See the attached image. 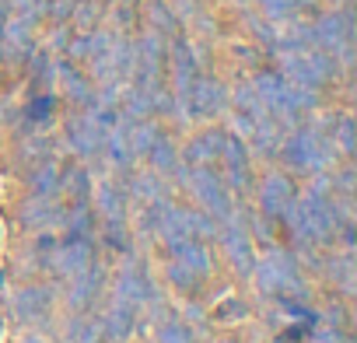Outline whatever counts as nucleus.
I'll return each instance as SVG.
<instances>
[{"label": "nucleus", "mask_w": 357, "mask_h": 343, "mask_svg": "<svg viewBox=\"0 0 357 343\" xmlns=\"http://www.w3.org/2000/svg\"><path fill=\"white\" fill-rule=\"evenodd\" d=\"M154 228H158V235L175 249L178 242H186V238H193V228H190V214L186 211H175V207H168V204H161L158 200V218H154Z\"/></svg>", "instance_id": "39448f33"}, {"label": "nucleus", "mask_w": 357, "mask_h": 343, "mask_svg": "<svg viewBox=\"0 0 357 343\" xmlns=\"http://www.w3.org/2000/svg\"><path fill=\"white\" fill-rule=\"evenodd\" d=\"M32 186H36V193L39 197H46V193H53L56 190V168L53 165H43L36 176H32Z\"/></svg>", "instance_id": "4be33fe9"}, {"label": "nucleus", "mask_w": 357, "mask_h": 343, "mask_svg": "<svg viewBox=\"0 0 357 343\" xmlns=\"http://www.w3.org/2000/svg\"><path fill=\"white\" fill-rule=\"evenodd\" d=\"M340 144H343V151H350V147H354V137H350V123H340Z\"/></svg>", "instance_id": "cd10ccee"}, {"label": "nucleus", "mask_w": 357, "mask_h": 343, "mask_svg": "<svg viewBox=\"0 0 357 343\" xmlns=\"http://www.w3.org/2000/svg\"><path fill=\"white\" fill-rule=\"evenodd\" d=\"M46 291L43 287H25L22 294H18V301H15V312H18V319H39L43 312H46Z\"/></svg>", "instance_id": "4468645a"}, {"label": "nucleus", "mask_w": 357, "mask_h": 343, "mask_svg": "<svg viewBox=\"0 0 357 343\" xmlns=\"http://www.w3.org/2000/svg\"><path fill=\"white\" fill-rule=\"evenodd\" d=\"M256 280H259V291H266V294L301 291L298 270H294V263H291L287 252H270V259H263V263L256 266Z\"/></svg>", "instance_id": "7ed1b4c3"}, {"label": "nucleus", "mask_w": 357, "mask_h": 343, "mask_svg": "<svg viewBox=\"0 0 357 343\" xmlns=\"http://www.w3.org/2000/svg\"><path fill=\"white\" fill-rule=\"evenodd\" d=\"M112 301H116V305H126V308H137V305L151 301V287H147V280H144L140 273L126 270V273H119V280H116Z\"/></svg>", "instance_id": "0eeeda50"}, {"label": "nucleus", "mask_w": 357, "mask_h": 343, "mask_svg": "<svg viewBox=\"0 0 357 343\" xmlns=\"http://www.w3.org/2000/svg\"><path fill=\"white\" fill-rule=\"evenodd\" d=\"M46 263H50L56 273L74 277V273H81V270H88V266H91V245H88L84 238H74V242H67V245L50 249Z\"/></svg>", "instance_id": "20e7f679"}, {"label": "nucleus", "mask_w": 357, "mask_h": 343, "mask_svg": "<svg viewBox=\"0 0 357 343\" xmlns=\"http://www.w3.org/2000/svg\"><path fill=\"white\" fill-rule=\"evenodd\" d=\"M263 211L270 214V218H280L284 211H287V204L294 200V190H291V183L284 179V176H270L266 183H263Z\"/></svg>", "instance_id": "6e6552de"}, {"label": "nucleus", "mask_w": 357, "mask_h": 343, "mask_svg": "<svg viewBox=\"0 0 357 343\" xmlns=\"http://www.w3.org/2000/svg\"><path fill=\"white\" fill-rule=\"evenodd\" d=\"M98 207L105 211V218H109V221H119V218H123V197H119L109 183H105V186H98Z\"/></svg>", "instance_id": "6ab92c4d"}, {"label": "nucleus", "mask_w": 357, "mask_h": 343, "mask_svg": "<svg viewBox=\"0 0 357 343\" xmlns=\"http://www.w3.org/2000/svg\"><path fill=\"white\" fill-rule=\"evenodd\" d=\"M98 336H102V322H88V319L70 322V333H67L70 343H98Z\"/></svg>", "instance_id": "a211bd4d"}, {"label": "nucleus", "mask_w": 357, "mask_h": 343, "mask_svg": "<svg viewBox=\"0 0 357 343\" xmlns=\"http://www.w3.org/2000/svg\"><path fill=\"white\" fill-rule=\"evenodd\" d=\"M190 179V186H193V193H197V200L225 224V221H231L235 218V211H231V200H228V193H225V183L214 176V172H207V168H197L193 176H186Z\"/></svg>", "instance_id": "f03ea898"}, {"label": "nucleus", "mask_w": 357, "mask_h": 343, "mask_svg": "<svg viewBox=\"0 0 357 343\" xmlns=\"http://www.w3.org/2000/svg\"><path fill=\"white\" fill-rule=\"evenodd\" d=\"M151 158H154V168L158 172H172L175 168V151H172L168 140H154L151 144Z\"/></svg>", "instance_id": "412c9836"}, {"label": "nucleus", "mask_w": 357, "mask_h": 343, "mask_svg": "<svg viewBox=\"0 0 357 343\" xmlns=\"http://www.w3.org/2000/svg\"><path fill=\"white\" fill-rule=\"evenodd\" d=\"M25 343H43V340H39V336H29V340H25Z\"/></svg>", "instance_id": "c85d7f7f"}, {"label": "nucleus", "mask_w": 357, "mask_h": 343, "mask_svg": "<svg viewBox=\"0 0 357 343\" xmlns=\"http://www.w3.org/2000/svg\"><path fill=\"white\" fill-rule=\"evenodd\" d=\"M225 252H228V259L235 263V270H238V273L252 270V249H249V235H245V228H242V221H238V218L225 221Z\"/></svg>", "instance_id": "423d86ee"}, {"label": "nucleus", "mask_w": 357, "mask_h": 343, "mask_svg": "<svg viewBox=\"0 0 357 343\" xmlns=\"http://www.w3.org/2000/svg\"><path fill=\"white\" fill-rule=\"evenodd\" d=\"M221 151H225V137L207 133V137H200V140H193V144H190L186 158H190L193 165H207V161H218V158H221Z\"/></svg>", "instance_id": "f8f14e48"}, {"label": "nucleus", "mask_w": 357, "mask_h": 343, "mask_svg": "<svg viewBox=\"0 0 357 343\" xmlns=\"http://www.w3.org/2000/svg\"><path fill=\"white\" fill-rule=\"evenodd\" d=\"M193 102L200 105L197 112H214V109H221V105H225V91H221V84L200 81V84L193 88Z\"/></svg>", "instance_id": "2eb2a0df"}, {"label": "nucleus", "mask_w": 357, "mask_h": 343, "mask_svg": "<svg viewBox=\"0 0 357 343\" xmlns=\"http://www.w3.org/2000/svg\"><path fill=\"white\" fill-rule=\"evenodd\" d=\"M133 190H137V197H144V200H154V204L161 200V193H158L161 186H158V183H154L151 176H144V179H137V183H133Z\"/></svg>", "instance_id": "b1692460"}, {"label": "nucleus", "mask_w": 357, "mask_h": 343, "mask_svg": "<svg viewBox=\"0 0 357 343\" xmlns=\"http://www.w3.org/2000/svg\"><path fill=\"white\" fill-rule=\"evenodd\" d=\"M70 144H74L77 154H95L98 144H102V126H98L91 116H88V119H77V123L70 126Z\"/></svg>", "instance_id": "9d476101"}, {"label": "nucleus", "mask_w": 357, "mask_h": 343, "mask_svg": "<svg viewBox=\"0 0 357 343\" xmlns=\"http://www.w3.org/2000/svg\"><path fill=\"white\" fill-rule=\"evenodd\" d=\"M130 137V147H133V154H140V151H151V144L158 140V130L151 126V123H140L133 133H126Z\"/></svg>", "instance_id": "aec40b11"}, {"label": "nucleus", "mask_w": 357, "mask_h": 343, "mask_svg": "<svg viewBox=\"0 0 357 343\" xmlns=\"http://www.w3.org/2000/svg\"><path fill=\"white\" fill-rule=\"evenodd\" d=\"M168 280H172L175 287H193V284H197V277H193V273H190L183 263H178V259L168 266Z\"/></svg>", "instance_id": "5701e85b"}, {"label": "nucleus", "mask_w": 357, "mask_h": 343, "mask_svg": "<svg viewBox=\"0 0 357 343\" xmlns=\"http://www.w3.org/2000/svg\"><path fill=\"white\" fill-rule=\"evenodd\" d=\"M284 158H287V165L298 168V172H319V168H326V161L333 158V147H329L322 137H315L312 130H305V133H294V137L284 144Z\"/></svg>", "instance_id": "f257e3e1"}, {"label": "nucleus", "mask_w": 357, "mask_h": 343, "mask_svg": "<svg viewBox=\"0 0 357 343\" xmlns=\"http://www.w3.org/2000/svg\"><path fill=\"white\" fill-rule=\"evenodd\" d=\"M53 218H56V211H53V204L46 197H36V200H29L22 207V221L25 224H43V221H53Z\"/></svg>", "instance_id": "dca6fc26"}, {"label": "nucleus", "mask_w": 357, "mask_h": 343, "mask_svg": "<svg viewBox=\"0 0 357 343\" xmlns=\"http://www.w3.org/2000/svg\"><path fill=\"white\" fill-rule=\"evenodd\" d=\"M228 343H231V340H228Z\"/></svg>", "instance_id": "c756f323"}, {"label": "nucleus", "mask_w": 357, "mask_h": 343, "mask_svg": "<svg viewBox=\"0 0 357 343\" xmlns=\"http://www.w3.org/2000/svg\"><path fill=\"white\" fill-rule=\"evenodd\" d=\"M105 147H109V154H112V161H116V165H126V161L133 158V147H130L126 130H112V133L105 137Z\"/></svg>", "instance_id": "f3484780"}, {"label": "nucleus", "mask_w": 357, "mask_h": 343, "mask_svg": "<svg viewBox=\"0 0 357 343\" xmlns=\"http://www.w3.org/2000/svg\"><path fill=\"white\" fill-rule=\"evenodd\" d=\"M130 329H133V308L112 301L109 312H105V319H102V333H109L112 340H126Z\"/></svg>", "instance_id": "9b49d317"}, {"label": "nucleus", "mask_w": 357, "mask_h": 343, "mask_svg": "<svg viewBox=\"0 0 357 343\" xmlns=\"http://www.w3.org/2000/svg\"><path fill=\"white\" fill-rule=\"evenodd\" d=\"M158 343H190V333H186L183 326H175V322H172V326H165V329H161Z\"/></svg>", "instance_id": "a878e982"}, {"label": "nucleus", "mask_w": 357, "mask_h": 343, "mask_svg": "<svg viewBox=\"0 0 357 343\" xmlns=\"http://www.w3.org/2000/svg\"><path fill=\"white\" fill-rule=\"evenodd\" d=\"M95 291H98V270H95V266H88V270L74 273V287H70V305H74V308L88 305Z\"/></svg>", "instance_id": "ddd939ff"}, {"label": "nucleus", "mask_w": 357, "mask_h": 343, "mask_svg": "<svg viewBox=\"0 0 357 343\" xmlns=\"http://www.w3.org/2000/svg\"><path fill=\"white\" fill-rule=\"evenodd\" d=\"M190 228H193V235H218V224L207 214H190Z\"/></svg>", "instance_id": "393cba45"}, {"label": "nucleus", "mask_w": 357, "mask_h": 343, "mask_svg": "<svg viewBox=\"0 0 357 343\" xmlns=\"http://www.w3.org/2000/svg\"><path fill=\"white\" fill-rule=\"evenodd\" d=\"M175 259L183 263L193 277H207V273H211V256H207V249H204L197 238L178 242V245H175Z\"/></svg>", "instance_id": "1a4fd4ad"}, {"label": "nucleus", "mask_w": 357, "mask_h": 343, "mask_svg": "<svg viewBox=\"0 0 357 343\" xmlns=\"http://www.w3.org/2000/svg\"><path fill=\"white\" fill-rule=\"evenodd\" d=\"M263 4H266V11H270L273 18H280V15L291 11V0H263Z\"/></svg>", "instance_id": "bb28decb"}]
</instances>
